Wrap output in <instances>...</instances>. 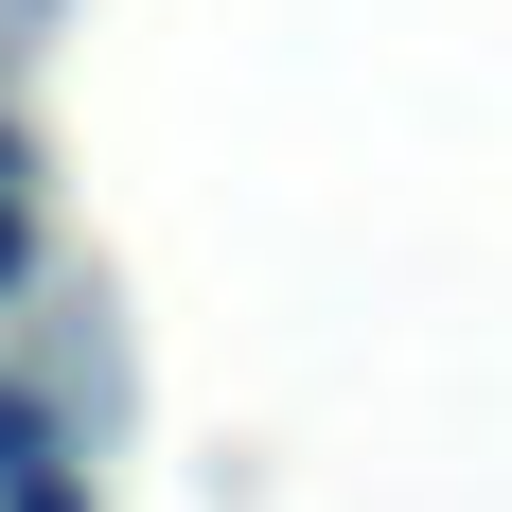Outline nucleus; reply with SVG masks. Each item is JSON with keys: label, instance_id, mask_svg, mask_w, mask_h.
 <instances>
[{"label": "nucleus", "instance_id": "f257e3e1", "mask_svg": "<svg viewBox=\"0 0 512 512\" xmlns=\"http://www.w3.org/2000/svg\"><path fill=\"white\" fill-rule=\"evenodd\" d=\"M36 477H53V424L18 407V389H0V495H36Z\"/></svg>", "mask_w": 512, "mask_h": 512}, {"label": "nucleus", "instance_id": "f03ea898", "mask_svg": "<svg viewBox=\"0 0 512 512\" xmlns=\"http://www.w3.org/2000/svg\"><path fill=\"white\" fill-rule=\"evenodd\" d=\"M0 265H18V142H0Z\"/></svg>", "mask_w": 512, "mask_h": 512}, {"label": "nucleus", "instance_id": "7ed1b4c3", "mask_svg": "<svg viewBox=\"0 0 512 512\" xmlns=\"http://www.w3.org/2000/svg\"><path fill=\"white\" fill-rule=\"evenodd\" d=\"M0 512H89V495H71V477H36V495H0Z\"/></svg>", "mask_w": 512, "mask_h": 512}]
</instances>
